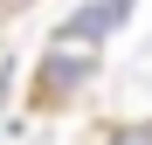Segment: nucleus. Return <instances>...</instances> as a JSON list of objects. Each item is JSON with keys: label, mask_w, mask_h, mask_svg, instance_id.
Listing matches in <instances>:
<instances>
[{"label": "nucleus", "mask_w": 152, "mask_h": 145, "mask_svg": "<svg viewBox=\"0 0 152 145\" xmlns=\"http://www.w3.org/2000/svg\"><path fill=\"white\" fill-rule=\"evenodd\" d=\"M124 145H152V131H138V138H124Z\"/></svg>", "instance_id": "f257e3e1"}]
</instances>
